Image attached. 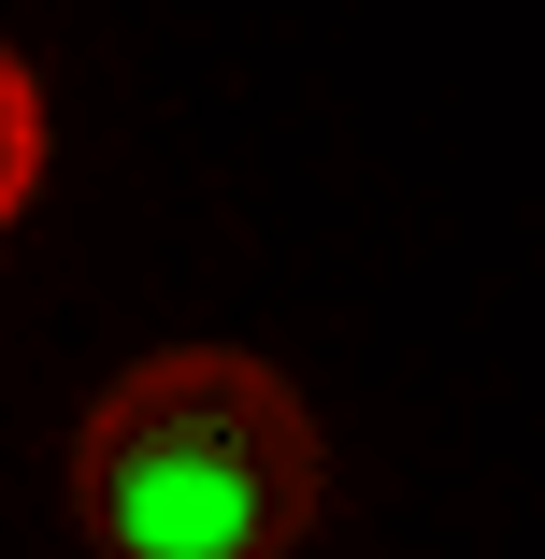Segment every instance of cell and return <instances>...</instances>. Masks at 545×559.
Wrapping results in <instances>:
<instances>
[{
	"label": "cell",
	"instance_id": "2",
	"mask_svg": "<svg viewBox=\"0 0 545 559\" xmlns=\"http://www.w3.org/2000/svg\"><path fill=\"white\" fill-rule=\"evenodd\" d=\"M29 187H44V86L0 58V215H15Z\"/></svg>",
	"mask_w": 545,
	"mask_h": 559
},
{
	"label": "cell",
	"instance_id": "1",
	"mask_svg": "<svg viewBox=\"0 0 545 559\" xmlns=\"http://www.w3.org/2000/svg\"><path fill=\"white\" fill-rule=\"evenodd\" d=\"M316 488V416L245 345H173L116 373L72 444V516L100 559H287Z\"/></svg>",
	"mask_w": 545,
	"mask_h": 559
}]
</instances>
